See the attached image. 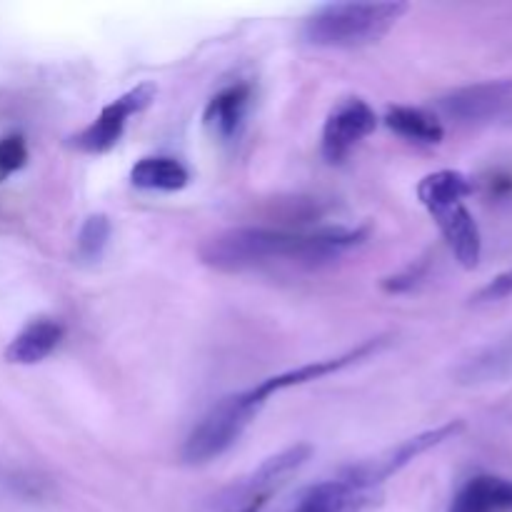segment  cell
<instances>
[{"label":"cell","instance_id":"1","mask_svg":"<svg viewBox=\"0 0 512 512\" xmlns=\"http://www.w3.org/2000/svg\"><path fill=\"white\" fill-rule=\"evenodd\" d=\"M365 230H318L288 233L270 228H233L215 235L200 248V260L218 273H243L273 260L290 258L318 265L340 258L363 243Z\"/></svg>","mask_w":512,"mask_h":512},{"label":"cell","instance_id":"2","mask_svg":"<svg viewBox=\"0 0 512 512\" xmlns=\"http://www.w3.org/2000/svg\"><path fill=\"white\" fill-rule=\"evenodd\" d=\"M473 193V180L460 170H438L420 180L418 198L425 205L440 233L448 240L455 260L463 268H478L483 253V238L465 198Z\"/></svg>","mask_w":512,"mask_h":512},{"label":"cell","instance_id":"3","mask_svg":"<svg viewBox=\"0 0 512 512\" xmlns=\"http://www.w3.org/2000/svg\"><path fill=\"white\" fill-rule=\"evenodd\" d=\"M405 10V3H330L305 20L303 35L315 48H365L385 38Z\"/></svg>","mask_w":512,"mask_h":512},{"label":"cell","instance_id":"4","mask_svg":"<svg viewBox=\"0 0 512 512\" xmlns=\"http://www.w3.org/2000/svg\"><path fill=\"white\" fill-rule=\"evenodd\" d=\"M263 408L265 403L253 393V388L220 400V403L213 405L210 413L195 425V430L188 435V440H185V463L205 465L210 463V460H218L220 455L228 453V450L238 443L240 435L245 433V428L258 418V413Z\"/></svg>","mask_w":512,"mask_h":512},{"label":"cell","instance_id":"5","mask_svg":"<svg viewBox=\"0 0 512 512\" xmlns=\"http://www.w3.org/2000/svg\"><path fill=\"white\" fill-rule=\"evenodd\" d=\"M155 95H158V88L153 83L135 85L133 90H128V93L115 98L110 105H105L88 128L73 135V145L83 150V153H108V150H113L118 145L120 135H123L125 123L133 115L143 113L153 103Z\"/></svg>","mask_w":512,"mask_h":512},{"label":"cell","instance_id":"6","mask_svg":"<svg viewBox=\"0 0 512 512\" xmlns=\"http://www.w3.org/2000/svg\"><path fill=\"white\" fill-rule=\"evenodd\" d=\"M378 128V115L365 100L348 98L330 110L323 128V155L328 163H343L358 143Z\"/></svg>","mask_w":512,"mask_h":512},{"label":"cell","instance_id":"7","mask_svg":"<svg viewBox=\"0 0 512 512\" xmlns=\"http://www.w3.org/2000/svg\"><path fill=\"white\" fill-rule=\"evenodd\" d=\"M463 428L465 425L460 423V420H453V423L440 425V428L428 430V433L415 435V438H408L405 443H400L398 448L390 450V453L380 455V458L373 460V463H365V465H358V468L348 470V475H353V478L360 480V483L370 485V488H380L385 480L393 478L395 473H400L405 465H410L413 460H418L420 455L430 453L433 448L443 445L445 440L455 438Z\"/></svg>","mask_w":512,"mask_h":512},{"label":"cell","instance_id":"8","mask_svg":"<svg viewBox=\"0 0 512 512\" xmlns=\"http://www.w3.org/2000/svg\"><path fill=\"white\" fill-rule=\"evenodd\" d=\"M512 100V80H488L458 88L438 100L440 113L460 123H483L495 118Z\"/></svg>","mask_w":512,"mask_h":512},{"label":"cell","instance_id":"9","mask_svg":"<svg viewBox=\"0 0 512 512\" xmlns=\"http://www.w3.org/2000/svg\"><path fill=\"white\" fill-rule=\"evenodd\" d=\"M63 340V325L53 318H35L5 348V360L13 365L43 363Z\"/></svg>","mask_w":512,"mask_h":512},{"label":"cell","instance_id":"10","mask_svg":"<svg viewBox=\"0 0 512 512\" xmlns=\"http://www.w3.org/2000/svg\"><path fill=\"white\" fill-rule=\"evenodd\" d=\"M250 105V85L238 83L230 85V88L220 90L218 95H213L203 113V123L215 138L230 140L243 125L245 113H248Z\"/></svg>","mask_w":512,"mask_h":512},{"label":"cell","instance_id":"11","mask_svg":"<svg viewBox=\"0 0 512 512\" xmlns=\"http://www.w3.org/2000/svg\"><path fill=\"white\" fill-rule=\"evenodd\" d=\"M190 173L180 160L165 158V155H150L138 160L130 170V183L140 190H165L175 193L188 185Z\"/></svg>","mask_w":512,"mask_h":512},{"label":"cell","instance_id":"12","mask_svg":"<svg viewBox=\"0 0 512 512\" xmlns=\"http://www.w3.org/2000/svg\"><path fill=\"white\" fill-rule=\"evenodd\" d=\"M385 125L400 138L410 140V143L423 145H438L443 140L445 128L440 123L438 115L428 113L423 108H408V105H395L385 115Z\"/></svg>","mask_w":512,"mask_h":512},{"label":"cell","instance_id":"13","mask_svg":"<svg viewBox=\"0 0 512 512\" xmlns=\"http://www.w3.org/2000/svg\"><path fill=\"white\" fill-rule=\"evenodd\" d=\"M505 483L508 480L495 478V475H478L468 480L455 495L448 512H500L505 510Z\"/></svg>","mask_w":512,"mask_h":512},{"label":"cell","instance_id":"14","mask_svg":"<svg viewBox=\"0 0 512 512\" xmlns=\"http://www.w3.org/2000/svg\"><path fill=\"white\" fill-rule=\"evenodd\" d=\"M310 453H313V448H310V445H295V448H288L285 453L275 455V458H268L258 470H255V475L250 478L248 488L260 490V488H268V485L278 483L280 478H285V475L293 473L295 468H300V465L310 458Z\"/></svg>","mask_w":512,"mask_h":512},{"label":"cell","instance_id":"15","mask_svg":"<svg viewBox=\"0 0 512 512\" xmlns=\"http://www.w3.org/2000/svg\"><path fill=\"white\" fill-rule=\"evenodd\" d=\"M110 240V220L105 215H90L78 233V258L98 260Z\"/></svg>","mask_w":512,"mask_h":512},{"label":"cell","instance_id":"16","mask_svg":"<svg viewBox=\"0 0 512 512\" xmlns=\"http://www.w3.org/2000/svg\"><path fill=\"white\" fill-rule=\"evenodd\" d=\"M28 163V145L20 133H10L0 138V180L18 173Z\"/></svg>","mask_w":512,"mask_h":512},{"label":"cell","instance_id":"17","mask_svg":"<svg viewBox=\"0 0 512 512\" xmlns=\"http://www.w3.org/2000/svg\"><path fill=\"white\" fill-rule=\"evenodd\" d=\"M512 295V268L500 273L498 278L490 280L478 295H475V303H498V300H505Z\"/></svg>","mask_w":512,"mask_h":512},{"label":"cell","instance_id":"18","mask_svg":"<svg viewBox=\"0 0 512 512\" xmlns=\"http://www.w3.org/2000/svg\"><path fill=\"white\" fill-rule=\"evenodd\" d=\"M263 503H265V498H263V495H260V498H253V500H250V503H245L243 508L235 510V512H260V508H263Z\"/></svg>","mask_w":512,"mask_h":512},{"label":"cell","instance_id":"19","mask_svg":"<svg viewBox=\"0 0 512 512\" xmlns=\"http://www.w3.org/2000/svg\"><path fill=\"white\" fill-rule=\"evenodd\" d=\"M503 505H505V510H512V480H508V483H505Z\"/></svg>","mask_w":512,"mask_h":512}]
</instances>
